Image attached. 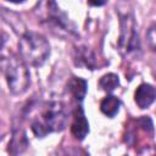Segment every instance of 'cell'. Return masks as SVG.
<instances>
[{"label": "cell", "mask_w": 156, "mask_h": 156, "mask_svg": "<svg viewBox=\"0 0 156 156\" xmlns=\"http://www.w3.org/2000/svg\"><path fill=\"white\" fill-rule=\"evenodd\" d=\"M71 133L77 140H83L89 133V122L85 117L82 105H78L74 110L73 121L71 124Z\"/></svg>", "instance_id": "6"}, {"label": "cell", "mask_w": 156, "mask_h": 156, "mask_svg": "<svg viewBox=\"0 0 156 156\" xmlns=\"http://www.w3.org/2000/svg\"><path fill=\"white\" fill-rule=\"evenodd\" d=\"M118 85H119V78L115 73H106L99 80V87L107 93L113 91Z\"/></svg>", "instance_id": "11"}, {"label": "cell", "mask_w": 156, "mask_h": 156, "mask_svg": "<svg viewBox=\"0 0 156 156\" xmlns=\"http://www.w3.org/2000/svg\"><path fill=\"white\" fill-rule=\"evenodd\" d=\"M67 123V113L60 101H45L38 107V113L30 121V129L37 138L61 132Z\"/></svg>", "instance_id": "1"}, {"label": "cell", "mask_w": 156, "mask_h": 156, "mask_svg": "<svg viewBox=\"0 0 156 156\" xmlns=\"http://www.w3.org/2000/svg\"><path fill=\"white\" fill-rule=\"evenodd\" d=\"M119 38L117 49L123 57L140 51V40L135 29V21L130 12L119 16Z\"/></svg>", "instance_id": "5"}, {"label": "cell", "mask_w": 156, "mask_h": 156, "mask_svg": "<svg viewBox=\"0 0 156 156\" xmlns=\"http://www.w3.org/2000/svg\"><path fill=\"white\" fill-rule=\"evenodd\" d=\"M89 5H93V6H100V5H104L105 1H98V2H93V1H89L88 2Z\"/></svg>", "instance_id": "15"}, {"label": "cell", "mask_w": 156, "mask_h": 156, "mask_svg": "<svg viewBox=\"0 0 156 156\" xmlns=\"http://www.w3.org/2000/svg\"><path fill=\"white\" fill-rule=\"evenodd\" d=\"M43 5L45 6L40 16V22L43 24H45L56 35L63 38L78 37L74 24L69 21L68 16L60 10V7L55 1L43 2Z\"/></svg>", "instance_id": "4"}, {"label": "cell", "mask_w": 156, "mask_h": 156, "mask_svg": "<svg viewBox=\"0 0 156 156\" xmlns=\"http://www.w3.org/2000/svg\"><path fill=\"white\" fill-rule=\"evenodd\" d=\"M73 61L79 67H84L89 69L96 68V56L89 48H85V46L74 48Z\"/></svg>", "instance_id": "8"}, {"label": "cell", "mask_w": 156, "mask_h": 156, "mask_svg": "<svg viewBox=\"0 0 156 156\" xmlns=\"http://www.w3.org/2000/svg\"><path fill=\"white\" fill-rule=\"evenodd\" d=\"M21 58L33 67H40L50 56V44L46 38L35 32H26L18 41Z\"/></svg>", "instance_id": "2"}, {"label": "cell", "mask_w": 156, "mask_h": 156, "mask_svg": "<svg viewBox=\"0 0 156 156\" xmlns=\"http://www.w3.org/2000/svg\"><path fill=\"white\" fill-rule=\"evenodd\" d=\"M67 89L73 96V99L80 105V102L84 100L87 90H88V83L85 79L79 77H72L67 83Z\"/></svg>", "instance_id": "9"}, {"label": "cell", "mask_w": 156, "mask_h": 156, "mask_svg": "<svg viewBox=\"0 0 156 156\" xmlns=\"http://www.w3.org/2000/svg\"><path fill=\"white\" fill-rule=\"evenodd\" d=\"M146 41L151 51L156 52V23L151 24L146 30Z\"/></svg>", "instance_id": "13"}, {"label": "cell", "mask_w": 156, "mask_h": 156, "mask_svg": "<svg viewBox=\"0 0 156 156\" xmlns=\"http://www.w3.org/2000/svg\"><path fill=\"white\" fill-rule=\"evenodd\" d=\"M10 150L13 155H17L18 152H21L23 149H26L27 146V139H26V134L23 133L22 135H20V132H15L11 143L9 144Z\"/></svg>", "instance_id": "12"}, {"label": "cell", "mask_w": 156, "mask_h": 156, "mask_svg": "<svg viewBox=\"0 0 156 156\" xmlns=\"http://www.w3.org/2000/svg\"><path fill=\"white\" fill-rule=\"evenodd\" d=\"M65 156H89V154L80 147H69L66 151Z\"/></svg>", "instance_id": "14"}, {"label": "cell", "mask_w": 156, "mask_h": 156, "mask_svg": "<svg viewBox=\"0 0 156 156\" xmlns=\"http://www.w3.org/2000/svg\"><path fill=\"white\" fill-rule=\"evenodd\" d=\"M119 106H121V100L117 96H115V95H107L100 102V110H101V112L105 116L110 117V118L115 117L118 113Z\"/></svg>", "instance_id": "10"}, {"label": "cell", "mask_w": 156, "mask_h": 156, "mask_svg": "<svg viewBox=\"0 0 156 156\" xmlns=\"http://www.w3.org/2000/svg\"><path fill=\"white\" fill-rule=\"evenodd\" d=\"M1 68L5 76L9 90L20 95L23 94L30 84V74L27 68V63L18 56L10 54L1 57Z\"/></svg>", "instance_id": "3"}, {"label": "cell", "mask_w": 156, "mask_h": 156, "mask_svg": "<svg viewBox=\"0 0 156 156\" xmlns=\"http://www.w3.org/2000/svg\"><path fill=\"white\" fill-rule=\"evenodd\" d=\"M156 100V88L149 83H141L135 93H134V101L139 108L144 110L147 108L154 101Z\"/></svg>", "instance_id": "7"}]
</instances>
